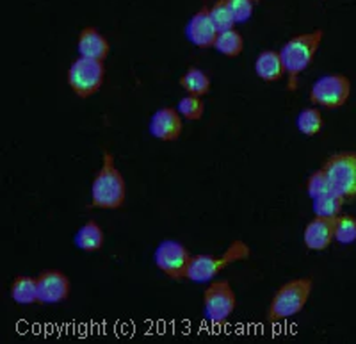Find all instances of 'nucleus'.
<instances>
[{
	"label": "nucleus",
	"instance_id": "nucleus-1",
	"mask_svg": "<svg viewBox=\"0 0 356 344\" xmlns=\"http://www.w3.org/2000/svg\"><path fill=\"white\" fill-rule=\"evenodd\" d=\"M127 198V184L122 171L118 170L114 155L109 150L102 152V166L91 184V205L95 209L116 211L123 207Z\"/></svg>",
	"mask_w": 356,
	"mask_h": 344
},
{
	"label": "nucleus",
	"instance_id": "nucleus-2",
	"mask_svg": "<svg viewBox=\"0 0 356 344\" xmlns=\"http://www.w3.org/2000/svg\"><path fill=\"white\" fill-rule=\"evenodd\" d=\"M323 29H316V31H312V33L298 34V36L291 38V40L282 47L280 57H282L284 70L285 73H287L289 91H296L298 82H300V75L312 65L317 50H319L321 43H323Z\"/></svg>",
	"mask_w": 356,
	"mask_h": 344
},
{
	"label": "nucleus",
	"instance_id": "nucleus-3",
	"mask_svg": "<svg viewBox=\"0 0 356 344\" xmlns=\"http://www.w3.org/2000/svg\"><path fill=\"white\" fill-rule=\"evenodd\" d=\"M312 288H314L312 279H292L282 283L267 308V321L276 323L298 316L310 298Z\"/></svg>",
	"mask_w": 356,
	"mask_h": 344
},
{
	"label": "nucleus",
	"instance_id": "nucleus-4",
	"mask_svg": "<svg viewBox=\"0 0 356 344\" xmlns=\"http://www.w3.org/2000/svg\"><path fill=\"white\" fill-rule=\"evenodd\" d=\"M251 257V248L244 241H234L221 256H195L191 259L187 280L191 282H212L225 267Z\"/></svg>",
	"mask_w": 356,
	"mask_h": 344
},
{
	"label": "nucleus",
	"instance_id": "nucleus-5",
	"mask_svg": "<svg viewBox=\"0 0 356 344\" xmlns=\"http://www.w3.org/2000/svg\"><path fill=\"white\" fill-rule=\"evenodd\" d=\"M66 81L79 98L93 97L106 81V65L98 59L77 57L66 72Z\"/></svg>",
	"mask_w": 356,
	"mask_h": 344
},
{
	"label": "nucleus",
	"instance_id": "nucleus-6",
	"mask_svg": "<svg viewBox=\"0 0 356 344\" xmlns=\"http://www.w3.org/2000/svg\"><path fill=\"white\" fill-rule=\"evenodd\" d=\"M237 305V296L228 280H214L203 291V311L209 323L216 327L227 325Z\"/></svg>",
	"mask_w": 356,
	"mask_h": 344
},
{
	"label": "nucleus",
	"instance_id": "nucleus-7",
	"mask_svg": "<svg viewBox=\"0 0 356 344\" xmlns=\"http://www.w3.org/2000/svg\"><path fill=\"white\" fill-rule=\"evenodd\" d=\"M324 171L328 175L333 193L344 200L356 198V154L340 152L324 162Z\"/></svg>",
	"mask_w": 356,
	"mask_h": 344
},
{
	"label": "nucleus",
	"instance_id": "nucleus-8",
	"mask_svg": "<svg viewBox=\"0 0 356 344\" xmlns=\"http://www.w3.org/2000/svg\"><path fill=\"white\" fill-rule=\"evenodd\" d=\"M351 97V81L344 73H332L321 77L310 89V100L324 109H339Z\"/></svg>",
	"mask_w": 356,
	"mask_h": 344
},
{
	"label": "nucleus",
	"instance_id": "nucleus-9",
	"mask_svg": "<svg viewBox=\"0 0 356 344\" xmlns=\"http://www.w3.org/2000/svg\"><path fill=\"white\" fill-rule=\"evenodd\" d=\"M191 251L178 241H162L155 250L154 263L168 279L171 280H186L191 266Z\"/></svg>",
	"mask_w": 356,
	"mask_h": 344
},
{
	"label": "nucleus",
	"instance_id": "nucleus-10",
	"mask_svg": "<svg viewBox=\"0 0 356 344\" xmlns=\"http://www.w3.org/2000/svg\"><path fill=\"white\" fill-rule=\"evenodd\" d=\"M36 279L40 304H63L72 295V282H70L68 275L59 269H44Z\"/></svg>",
	"mask_w": 356,
	"mask_h": 344
},
{
	"label": "nucleus",
	"instance_id": "nucleus-11",
	"mask_svg": "<svg viewBox=\"0 0 356 344\" xmlns=\"http://www.w3.org/2000/svg\"><path fill=\"white\" fill-rule=\"evenodd\" d=\"M218 29L211 18V8L202 6L186 25V36L198 49H212L218 40Z\"/></svg>",
	"mask_w": 356,
	"mask_h": 344
},
{
	"label": "nucleus",
	"instance_id": "nucleus-12",
	"mask_svg": "<svg viewBox=\"0 0 356 344\" xmlns=\"http://www.w3.org/2000/svg\"><path fill=\"white\" fill-rule=\"evenodd\" d=\"M184 130V118L180 116L173 107H162L155 111L150 120V132L154 138L161 141L173 143L182 136Z\"/></svg>",
	"mask_w": 356,
	"mask_h": 344
},
{
	"label": "nucleus",
	"instance_id": "nucleus-13",
	"mask_svg": "<svg viewBox=\"0 0 356 344\" xmlns=\"http://www.w3.org/2000/svg\"><path fill=\"white\" fill-rule=\"evenodd\" d=\"M335 239V219L316 218L312 219L303 232V243L308 250L323 251Z\"/></svg>",
	"mask_w": 356,
	"mask_h": 344
},
{
	"label": "nucleus",
	"instance_id": "nucleus-14",
	"mask_svg": "<svg viewBox=\"0 0 356 344\" xmlns=\"http://www.w3.org/2000/svg\"><path fill=\"white\" fill-rule=\"evenodd\" d=\"M77 50L81 57L106 61L111 52V43L97 27H84L79 33Z\"/></svg>",
	"mask_w": 356,
	"mask_h": 344
},
{
	"label": "nucleus",
	"instance_id": "nucleus-15",
	"mask_svg": "<svg viewBox=\"0 0 356 344\" xmlns=\"http://www.w3.org/2000/svg\"><path fill=\"white\" fill-rule=\"evenodd\" d=\"M255 72L264 82H278L285 75L280 52H276V50H262L255 61Z\"/></svg>",
	"mask_w": 356,
	"mask_h": 344
},
{
	"label": "nucleus",
	"instance_id": "nucleus-16",
	"mask_svg": "<svg viewBox=\"0 0 356 344\" xmlns=\"http://www.w3.org/2000/svg\"><path fill=\"white\" fill-rule=\"evenodd\" d=\"M104 243H106V234L95 219L86 221L75 234V244L82 251H98L104 248Z\"/></svg>",
	"mask_w": 356,
	"mask_h": 344
},
{
	"label": "nucleus",
	"instance_id": "nucleus-17",
	"mask_svg": "<svg viewBox=\"0 0 356 344\" xmlns=\"http://www.w3.org/2000/svg\"><path fill=\"white\" fill-rule=\"evenodd\" d=\"M9 295H11L13 300L20 305L40 304V298H38V279L29 275H18L11 282Z\"/></svg>",
	"mask_w": 356,
	"mask_h": 344
},
{
	"label": "nucleus",
	"instance_id": "nucleus-18",
	"mask_svg": "<svg viewBox=\"0 0 356 344\" xmlns=\"http://www.w3.org/2000/svg\"><path fill=\"white\" fill-rule=\"evenodd\" d=\"M180 86L186 89L187 95H195V97H205L209 91H211V77L207 75L203 70L196 68V66H191L187 68V72L180 77Z\"/></svg>",
	"mask_w": 356,
	"mask_h": 344
},
{
	"label": "nucleus",
	"instance_id": "nucleus-19",
	"mask_svg": "<svg viewBox=\"0 0 356 344\" xmlns=\"http://www.w3.org/2000/svg\"><path fill=\"white\" fill-rule=\"evenodd\" d=\"M214 49L218 50L222 56L230 57V59H235L239 57L244 50V38L239 31L235 29H230V31H222V33L218 34V40H216Z\"/></svg>",
	"mask_w": 356,
	"mask_h": 344
},
{
	"label": "nucleus",
	"instance_id": "nucleus-20",
	"mask_svg": "<svg viewBox=\"0 0 356 344\" xmlns=\"http://www.w3.org/2000/svg\"><path fill=\"white\" fill-rule=\"evenodd\" d=\"M346 200L337 193H328L324 196L314 200L312 207H314V214L319 216V218H330L335 219L337 216L342 214V205H344Z\"/></svg>",
	"mask_w": 356,
	"mask_h": 344
},
{
	"label": "nucleus",
	"instance_id": "nucleus-21",
	"mask_svg": "<svg viewBox=\"0 0 356 344\" xmlns=\"http://www.w3.org/2000/svg\"><path fill=\"white\" fill-rule=\"evenodd\" d=\"M296 125H298V130L305 134V136H310V138L312 136H317L324 127L323 113L317 107H307V109H303L298 114Z\"/></svg>",
	"mask_w": 356,
	"mask_h": 344
},
{
	"label": "nucleus",
	"instance_id": "nucleus-22",
	"mask_svg": "<svg viewBox=\"0 0 356 344\" xmlns=\"http://www.w3.org/2000/svg\"><path fill=\"white\" fill-rule=\"evenodd\" d=\"M177 111L187 122H198V120L203 118V114H205V102L202 100V97L186 95V97L180 98V102H178Z\"/></svg>",
	"mask_w": 356,
	"mask_h": 344
},
{
	"label": "nucleus",
	"instance_id": "nucleus-23",
	"mask_svg": "<svg viewBox=\"0 0 356 344\" xmlns=\"http://www.w3.org/2000/svg\"><path fill=\"white\" fill-rule=\"evenodd\" d=\"M211 18L214 22L216 29H218V33L234 29L235 18L230 8V0H218L211 8Z\"/></svg>",
	"mask_w": 356,
	"mask_h": 344
},
{
	"label": "nucleus",
	"instance_id": "nucleus-24",
	"mask_svg": "<svg viewBox=\"0 0 356 344\" xmlns=\"http://www.w3.org/2000/svg\"><path fill=\"white\" fill-rule=\"evenodd\" d=\"M335 241L351 244L356 241V218L351 214H339L335 218Z\"/></svg>",
	"mask_w": 356,
	"mask_h": 344
},
{
	"label": "nucleus",
	"instance_id": "nucleus-25",
	"mask_svg": "<svg viewBox=\"0 0 356 344\" xmlns=\"http://www.w3.org/2000/svg\"><path fill=\"white\" fill-rule=\"evenodd\" d=\"M307 193L312 200L319 198V196H324V194H328V193H333L332 184H330V178L328 175H326V171H324V168L314 171V173L308 177Z\"/></svg>",
	"mask_w": 356,
	"mask_h": 344
},
{
	"label": "nucleus",
	"instance_id": "nucleus-26",
	"mask_svg": "<svg viewBox=\"0 0 356 344\" xmlns=\"http://www.w3.org/2000/svg\"><path fill=\"white\" fill-rule=\"evenodd\" d=\"M230 8L232 13H234L235 24H244L253 15L255 2H251V0H230Z\"/></svg>",
	"mask_w": 356,
	"mask_h": 344
},
{
	"label": "nucleus",
	"instance_id": "nucleus-27",
	"mask_svg": "<svg viewBox=\"0 0 356 344\" xmlns=\"http://www.w3.org/2000/svg\"><path fill=\"white\" fill-rule=\"evenodd\" d=\"M251 2H255V4H259V2H260V0H251Z\"/></svg>",
	"mask_w": 356,
	"mask_h": 344
}]
</instances>
